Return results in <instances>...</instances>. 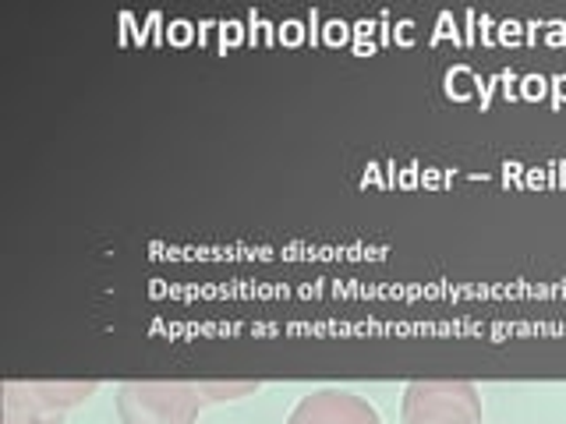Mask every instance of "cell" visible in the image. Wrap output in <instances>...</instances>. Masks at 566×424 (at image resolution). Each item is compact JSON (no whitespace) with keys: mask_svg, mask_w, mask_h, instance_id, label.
Returning <instances> with one entry per match:
<instances>
[{"mask_svg":"<svg viewBox=\"0 0 566 424\" xmlns=\"http://www.w3.org/2000/svg\"><path fill=\"white\" fill-rule=\"evenodd\" d=\"M407 424H478V400L471 385L415 382L407 389Z\"/></svg>","mask_w":566,"mask_h":424,"instance_id":"cell-1","label":"cell"},{"mask_svg":"<svg viewBox=\"0 0 566 424\" xmlns=\"http://www.w3.org/2000/svg\"><path fill=\"white\" fill-rule=\"evenodd\" d=\"M291 424H379V414L350 393H318L297 406Z\"/></svg>","mask_w":566,"mask_h":424,"instance_id":"cell-2","label":"cell"}]
</instances>
